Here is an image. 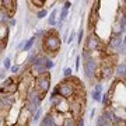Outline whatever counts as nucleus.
Wrapping results in <instances>:
<instances>
[{
    "label": "nucleus",
    "mask_w": 126,
    "mask_h": 126,
    "mask_svg": "<svg viewBox=\"0 0 126 126\" xmlns=\"http://www.w3.org/2000/svg\"><path fill=\"white\" fill-rule=\"evenodd\" d=\"M6 49V46L3 45V42H1V41H0V53H1V52H3V50Z\"/></svg>",
    "instance_id": "c9c22d12"
},
{
    "label": "nucleus",
    "mask_w": 126,
    "mask_h": 126,
    "mask_svg": "<svg viewBox=\"0 0 126 126\" xmlns=\"http://www.w3.org/2000/svg\"><path fill=\"white\" fill-rule=\"evenodd\" d=\"M83 38H84V30L80 28V30H79V34H77V44H79V45L83 42Z\"/></svg>",
    "instance_id": "393cba45"
},
{
    "label": "nucleus",
    "mask_w": 126,
    "mask_h": 126,
    "mask_svg": "<svg viewBox=\"0 0 126 126\" xmlns=\"http://www.w3.org/2000/svg\"><path fill=\"white\" fill-rule=\"evenodd\" d=\"M72 73H73V70H72L70 67H64V69H63V76H64V79L72 77V76H73Z\"/></svg>",
    "instance_id": "a878e982"
},
{
    "label": "nucleus",
    "mask_w": 126,
    "mask_h": 126,
    "mask_svg": "<svg viewBox=\"0 0 126 126\" xmlns=\"http://www.w3.org/2000/svg\"><path fill=\"white\" fill-rule=\"evenodd\" d=\"M50 109H53L55 112H58V113L64 115V113H67L69 109H70V102H69L67 99L58 97V98H55L53 101H50Z\"/></svg>",
    "instance_id": "6e6552de"
},
{
    "label": "nucleus",
    "mask_w": 126,
    "mask_h": 126,
    "mask_svg": "<svg viewBox=\"0 0 126 126\" xmlns=\"http://www.w3.org/2000/svg\"><path fill=\"white\" fill-rule=\"evenodd\" d=\"M0 126H7V115L0 113Z\"/></svg>",
    "instance_id": "bb28decb"
},
{
    "label": "nucleus",
    "mask_w": 126,
    "mask_h": 126,
    "mask_svg": "<svg viewBox=\"0 0 126 126\" xmlns=\"http://www.w3.org/2000/svg\"><path fill=\"white\" fill-rule=\"evenodd\" d=\"M102 84H101V83H97V84H95V87H94V90L95 91H101V93H102Z\"/></svg>",
    "instance_id": "473e14b6"
},
{
    "label": "nucleus",
    "mask_w": 126,
    "mask_h": 126,
    "mask_svg": "<svg viewBox=\"0 0 126 126\" xmlns=\"http://www.w3.org/2000/svg\"><path fill=\"white\" fill-rule=\"evenodd\" d=\"M56 16H58V10L53 9L52 11H50L49 17H48V24H49V27H55V25H56V23H58Z\"/></svg>",
    "instance_id": "2eb2a0df"
},
{
    "label": "nucleus",
    "mask_w": 126,
    "mask_h": 126,
    "mask_svg": "<svg viewBox=\"0 0 126 126\" xmlns=\"http://www.w3.org/2000/svg\"><path fill=\"white\" fill-rule=\"evenodd\" d=\"M35 36H31L28 41H25V45H24V48H23V52H25V53H28L30 50L34 48V45H35Z\"/></svg>",
    "instance_id": "dca6fc26"
},
{
    "label": "nucleus",
    "mask_w": 126,
    "mask_h": 126,
    "mask_svg": "<svg viewBox=\"0 0 126 126\" xmlns=\"http://www.w3.org/2000/svg\"><path fill=\"white\" fill-rule=\"evenodd\" d=\"M80 66H81V56H77V58H76V70H77V72H79Z\"/></svg>",
    "instance_id": "c85d7f7f"
},
{
    "label": "nucleus",
    "mask_w": 126,
    "mask_h": 126,
    "mask_svg": "<svg viewBox=\"0 0 126 126\" xmlns=\"http://www.w3.org/2000/svg\"><path fill=\"white\" fill-rule=\"evenodd\" d=\"M70 7H72V1H64V3H63V9L69 10Z\"/></svg>",
    "instance_id": "f704fd0d"
},
{
    "label": "nucleus",
    "mask_w": 126,
    "mask_h": 126,
    "mask_svg": "<svg viewBox=\"0 0 126 126\" xmlns=\"http://www.w3.org/2000/svg\"><path fill=\"white\" fill-rule=\"evenodd\" d=\"M90 59H93V53L91 52H88V50L83 49V53H81V60L83 62H87V60H90Z\"/></svg>",
    "instance_id": "6ab92c4d"
},
{
    "label": "nucleus",
    "mask_w": 126,
    "mask_h": 126,
    "mask_svg": "<svg viewBox=\"0 0 126 126\" xmlns=\"http://www.w3.org/2000/svg\"><path fill=\"white\" fill-rule=\"evenodd\" d=\"M7 24H9L10 28H14V27H16V24H17V21H16V18H10Z\"/></svg>",
    "instance_id": "c756f323"
},
{
    "label": "nucleus",
    "mask_w": 126,
    "mask_h": 126,
    "mask_svg": "<svg viewBox=\"0 0 126 126\" xmlns=\"http://www.w3.org/2000/svg\"><path fill=\"white\" fill-rule=\"evenodd\" d=\"M48 17V11H46V9H42V10H38L36 11V18L38 20H42V18Z\"/></svg>",
    "instance_id": "5701e85b"
},
{
    "label": "nucleus",
    "mask_w": 126,
    "mask_h": 126,
    "mask_svg": "<svg viewBox=\"0 0 126 126\" xmlns=\"http://www.w3.org/2000/svg\"><path fill=\"white\" fill-rule=\"evenodd\" d=\"M122 46H126V34H125V36L122 38Z\"/></svg>",
    "instance_id": "e433bc0d"
},
{
    "label": "nucleus",
    "mask_w": 126,
    "mask_h": 126,
    "mask_svg": "<svg viewBox=\"0 0 126 126\" xmlns=\"http://www.w3.org/2000/svg\"><path fill=\"white\" fill-rule=\"evenodd\" d=\"M31 4L34 6V9H38V10L45 9V1L44 0H31Z\"/></svg>",
    "instance_id": "f3484780"
},
{
    "label": "nucleus",
    "mask_w": 126,
    "mask_h": 126,
    "mask_svg": "<svg viewBox=\"0 0 126 126\" xmlns=\"http://www.w3.org/2000/svg\"><path fill=\"white\" fill-rule=\"evenodd\" d=\"M3 67H4V70L7 72V70H10V67H11V58H4L3 59Z\"/></svg>",
    "instance_id": "4be33fe9"
},
{
    "label": "nucleus",
    "mask_w": 126,
    "mask_h": 126,
    "mask_svg": "<svg viewBox=\"0 0 126 126\" xmlns=\"http://www.w3.org/2000/svg\"><path fill=\"white\" fill-rule=\"evenodd\" d=\"M41 115H42V109L39 108L35 113H34V115H32V118H31V123H36V122H38V121L41 119Z\"/></svg>",
    "instance_id": "aec40b11"
},
{
    "label": "nucleus",
    "mask_w": 126,
    "mask_h": 126,
    "mask_svg": "<svg viewBox=\"0 0 126 126\" xmlns=\"http://www.w3.org/2000/svg\"><path fill=\"white\" fill-rule=\"evenodd\" d=\"M55 66V63L52 62V59H49V58H46V60H45V70L46 72H49L50 69Z\"/></svg>",
    "instance_id": "b1692460"
},
{
    "label": "nucleus",
    "mask_w": 126,
    "mask_h": 126,
    "mask_svg": "<svg viewBox=\"0 0 126 126\" xmlns=\"http://www.w3.org/2000/svg\"><path fill=\"white\" fill-rule=\"evenodd\" d=\"M113 74H115V76H116L119 80H123V79H126V62L118 63L116 66H115Z\"/></svg>",
    "instance_id": "ddd939ff"
},
{
    "label": "nucleus",
    "mask_w": 126,
    "mask_h": 126,
    "mask_svg": "<svg viewBox=\"0 0 126 126\" xmlns=\"http://www.w3.org/2000/svg\"><path fill=\"white\" fill-rule=\"evenodd\" d=\"M69 102H70V109H69L70 116L76 121L79 118H83V113H84V109H86V93H84V90L79 91L76 97L72 98Z\"/></svg>",
    "instance_id": "f03ea898"
},
{
    "label": "nucleus",
    "mask_w": 126,
    "mask_h": 126,
    "mask_svg": "<svg viewBox=\"0 0 126 126\" xmlns=\"http://www.w3.org/2000/svg\"><path fill=\"white\" fill-rule=\"evenodd\" d=\"M9 35H10V27H9V24L0 23V41L3 42V45H4V46H7V42H9Z\"/></svg>",
    "instance_id": "f8f14e48"
},
{
    "label": "nucleus",
    "mask_w": 126,
    "mask_h": 126,
    "mask_svg": "<svg viewBox=\"0 0 126 126\" xmlns=\"http://www.w3.org/2000/svg\"><path fill=\"white\" fill-rule=\"evenodd\" d=\"M125 30H126V20L121 16V17L115 18V21H113L112 28H111V36H122Z\"/></svg>",
    "instance_id": "9d476101"
},
{
    "label": "nucleus",
    "mask_w": 126,
    "mask_h": 126,
    "mask_svg": "<svg viewBox=\"0 0 126 126\" xmlns=\"http://www.w3.org/2000/svg\"><path fill=\"white\" fill-rule=\"evenodd\" d=\"M91 98L94 99L95 102H101V99H102V93H101V91L93 90L91 91Z\"/></svg>",
    "instance_id": "a211bd4d"
},
{
    "label": "nucleus",
    "mask_w": 126,
    "mask_h": 126,
    "mask_svg": "<svg viewBox=\"0 0 126 126\" xmlns=\"http://www.w3.org/2000/svg\"><path fill=\"white\" fill-rule=\"evenodd\" d=\"M62 126H76V119H73L72 116L64 118V122H63Z\"/></svg>",
    "instance_id": "412c9836"
},
{
    "label": "nucleus",
    "mask_w": 126,
    "mask_h": 126,
    "mask_svg": "<svg viewBox=\"0 0 126 126\" xmlns=\"http://www.w3.org/2000/svg\"><path fill=\"white\" fill-rule=\"evenodd\" d=\"M18 91V81L14 77H7L0 84V97L1 95H14Z\"/></svg>",
    "instance_id": "423d86ee"
},
{
    "label": "nucleus",
    "mask_w": 126,
    "mask_h": 126,
    "mask_svg": "<svg viewBox=\"0 0 126 126\" xmlns=\"http://www.w3.org/2000/svg\"><path fill=\"white\" fill-rule=\"evenodd\" d=\"M34 88L36 90V93L45 98V95L48 94V91L50 88V73L45 72L39 74L38 77H35V83H34Z\"/></svg>",
    "instance_id": "20e7f679"
},
{
    "label": "nucleus",
    "mask_w": 126,
    "mask_h": 126,
    "mask_svg": "<svg viewBox=\"0 0 126 126\" xmlns=\"http://www.w3.org/2000/svg\"><path fill=\"white\" fill-rule=\"evenodd\" d=\"M53 91L58 94V97L67 99V101H70L72 98H74V97H76V94L79 93V90L73 86V84L67 80V79H64V80L60 81L58 86L53 88ZM81 91H83V90H81Z\"/></svg>",
    "instance_id": "7ed1b4c3"
},
{
    "label": "nucleus",
    "mask_w": 126,
    "mask_h": 126,
    "mask_svg": "<svg viewBox=\"0 0 126 126\" xmlns=\"http://www.w3.org/2000/svg\"><path fill=\"white\" fill-rule=\"evenodd\" d=\"M93 9H91L90 11V16H88V23H87V27H88V34H94V28L95 25H97V23H98L99 20V1L97 0V1H94L93 3Z\"/></svg>",
    "instance_id": "0eeeda50"
},
{
    "label": "nucleus",
    "mask_w": 126,
    "mask_h": 126,
    "mask_svg": "<svg viewBox=\"0 0 126 126\" xmlns=\"http://www.w3.org/2000/svg\"><path fill=\"white\" fill-rule=\"evenodd\" d=\"M84 49L91 52V53H94V52H104L105 49V45L102 44V39L99 38L97 34H88L86 38V44H84Z\"/></svg>",
    "instance_id": "39448f33"
},
{
    "label": "nucleus",
    "mask_w": 126,
    "mask_h": 126,
    "mask_svg": "<svg viewBox=\"0 0 126 126\" xmlns=\"http://www.w3.org/2000/svg\"><path fill=\"white\" fill-rule=\"evenodd\" d=\"M83 69H84V74H86L87 79H94L95 73H97V70L99 69V60H97V59H90V60H87V62L83 63Z\"/></svg>",
    "instance_id": "1a4fd4ad"
},
{
    "label": "nucleus",
    "mask_w": 126,
    "mask_h": 126,
    "mask_svg": "<svg viewBox=\"0 0 126 126\" xmlns=\"http://www.w3.org/2000/svg\"><path fill=\"white\" fill-rule=\"evenodd\" d=\"M1 10L10 18H14V14L17 11V1L16 0H3V7H1Z\"/></svg>",
    "instance_id": "9b49d317"
},
{
    "label": "nucleus",
    "mask_w": 126,
    "mask_h": 126,
    "mask_svg": "<svg viewBox=\"0 0 126 126\" xmlns=\"http://www.w3.org/2000/svg\"><path fill=\"white\" fill-rule=\"evenodd\" d=\"M6 79H7V76H6V70L3 69V70H0V80H3V81H4Z\"/></svg>",
    "instance_id": "7c9ffc66"
},
{
    "label": "nucleus",
    "mask_w": 126,
    "mask_h": 126,
    "mask_svg": "<svg viewBox=\"0 0 126 126\" xmlns=\"http://www.w3.org/2000/svg\"><path fill=\"white\" fill-rule=\"evenodd\" d=\"M74 36H76V32H72V34H70V36L67 38V41H66V44H70V42H73Z\"/></svg>",
    "instance_id": "2f4dec72"
},
{
    "label": "nucleus",
    "mask_w": 126,
    "mask_h": 126,
    "mask_svg": "<svg viewBox=\"0 0 126 126\" xmlns=\"http://www.w3.org/2000/svg\"><path fill=\"white\" fill-rule=\"evenodd\" d=\"M41 46H42V53L46 55L49 59L56 56L62 46V38L59 36V32L55 28L46 30L45 35L41 41Z\"/></svg>",
    "instance_id": "f257e3e1"
},
{
    "label": "nucleus",
    "mask_w": 126,
    "mask_h": 126,
    "mask_svg": "<svg viewBox=\"0 0 126 126\" xmlns=\"http://www.w3.org/2000/svg\"><path fill=\"white\" fill-rule=\"evenodd\" d=\"M10 72L13 73V74H18V72H20V66H18V64H11Z\"/></svg>",
    "instance_id": "cd10ccee"
},
{
    "label": "nucleus",
    "mask_w": 126,
    "mask_h": 126,
    "mask_svg": "<svg viewBox=\"0 0 126 126\" xmlns=\"http://www.w3.org/2000/svg\"><path fill=\"white\" fill-rule=\"evenodd\" d=\"M41 126H58V125H56L53 116L50 115V112H46L44 115V118L41 119Z\"/></svg>",
    "instance_id": "4468645a"
},
{
    "label": "nucleus",
    "mask_w": 126,
    "mask_h": 126,
    "mask_svg": "<svg viewBox=\"0 0 126 126\" xmlns=\"http://www.w3.org/2000/svg\"><path fill=\"white\" fill-rule=\"evenodd\" d=\"M95 115V109H91V112H90V119H93V116Z\"/></svg>",
    "instance_id": "4c0bfd02"
},
{
    "label": "nucleus",
    "mask_w": 126,
    "mask_h": 126,
    "mask_svg": "<svg viewBox=\"0 0 126 126\" xmlns=\"http://www.w3.org/2000/svg\"><path fill=\"white\" fill-rule=\"evenodd\" d=\"M76 126H84V119L83 118H79L76 121Z\"/></svg>",
    "instance_id": "72a5a7b5"
}]
</instances>
